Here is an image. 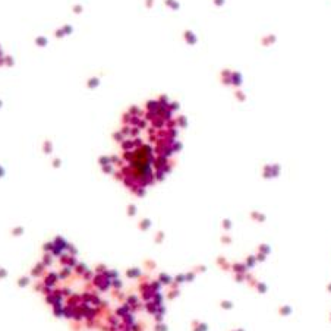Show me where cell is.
Here are the masks:
<instances>
[{"mask_svg":"<svg viewBox=\"0 0 331 331\" xmlns=\"http://www.w3.org/2000/svg\"><path fill=\"white\" fill-rule=\"evenodd\" d=\"M177 110L176 103L160 97L123 113L107 167L129 192L144 195L172 170L173 157L180 150L179 128L186 125L182 116H176Z\"/></svg>","mask_w":331,"mask_h":331,"instance_id":"obj_1","label":"cell"},{"mask_svg":"<svg viewBox=\"0 0 331 331\" xmlns=\"http://www.w3.org/2000/svg\"><path fill=\"white\" fill-rule=\"evenodd\" d=\"M261 43H262V45H271V44H274L275 43V35H267L265 38H262L261 40Z\"/></svg>","mask_w":331,"mask_h":331,"instance_id":"obj_2","label":"cell"},{"mask_svg":"<svg viewBox=\"0 0 331 331\" xmlns=\"http://www.w3.org/2000/svg\"><path fill=\"white\" fill-rule=\"evenodd\" d=\"M186 40H187V43H191V44H195L196 43V38H195V35L192 34V32H186Z\"/></svg>","mask_w":331,"mask_h":331,"instance_id":"obj_3","label":"cell"},{"mask_svg":"<svg viewBox=\"0 0 331 331\" xmlns=\"http://www.w3.org/2000/svg\"><path fill=\"white\" fill-rule=\"evenodd\" d=\"M223 3H224V0H216V5H218V6L223 5Z\"/></svg>","mask_w":331,"mask_h":331,"instance_id":"obj_4","label":"cell"}]
</instances>
